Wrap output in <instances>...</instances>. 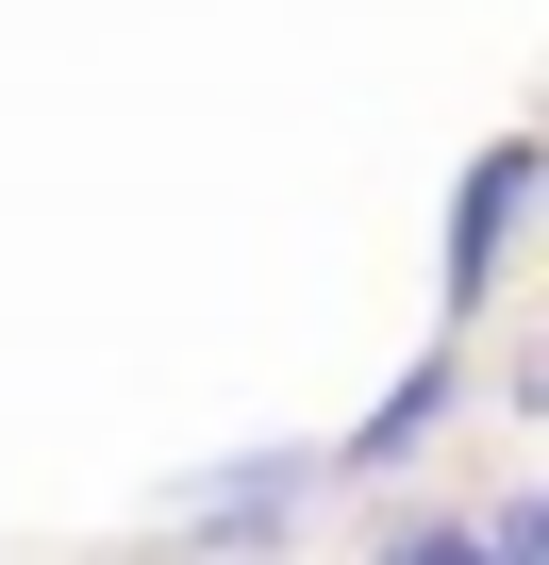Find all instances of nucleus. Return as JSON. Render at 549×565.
Segmentation results:
<instances>
[{
	"label": "nucleus",
	"instance_id": "nucleus-2",
	"mask_svg": "<svg viewBox=\"0 0 549 565\" xmlns=\"http://www.w3.org/2000/svg\"><path fill=\"white\" fill-rule=\"evenodd\" d=\"M516 216H532V134H499V150L466 167V200H450V300H483V282H499Z\"/></svg>",
	"mask_w": 549,
	"mask_h": 565
},
{
	"label": "nucleus",
	"instance_id": "nucleus-1",
	"mask_svg": "<svg viewBox=\"0 0 549 565\" xmlns=\"http://www.w3.org/2000/svg\"><path fill=\"white\" fill-rule=\"evenodd\" d=\"M317 482H334L317 449H233L167 532H183V548H266V532H300V499H317Z\"/></svg>",
	"mask_w": 549,
	"mask_h": 565
},
{
	"label": "nucleus",
	"instance_id": "nucleus-3",
	"mask_svg": "<svg viewBox=\"0 0 549 565\" xmlns=\"http://www.w3.org/2000/svg\"><path fill=\"white\" fill-rule=\"evenodd\" d=\"M450 399H466V383H450V366H416V383H383V399H367V433H350V449H334V466H350V482H367V466H400V449H416V433H433V416H450Z\"/></svg>",
	"mask_w": 549,
	"mask_h": 565
}]
</instances>
